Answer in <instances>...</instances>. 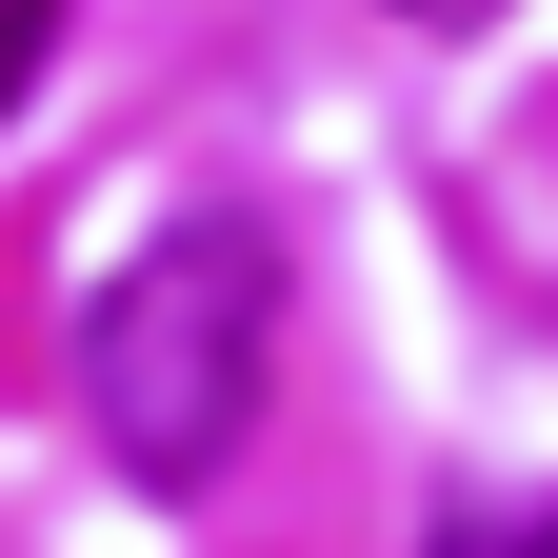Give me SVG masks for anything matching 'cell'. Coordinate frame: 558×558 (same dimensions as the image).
I'll use <instances>...</instances> for the list:
<instances>
[{"mask_svg": "<svg viewBox=\"0 0 558 558\" xmlns=\"http://www.w3.org/2000/svg\"><path fill=\"white\" fill-rule=\"evenodd\" d=\"M259 379H279V240L240 199L160 220L100 300H81V418L140 499H199L240 439H259Z\"/></svg>", "mask_w": 558, "mask_h": 558, "instance_id": "cell-1", "label": "cell"}, {"mask_svg": "<svg viewBox=\"0 0 558 558\" xmlns=\"http://www.w3.org/2000/svg\"><path fill=\"white\" fill-rule=\"evenodd\" d=\"M418 558H558V499H519V519H499V499H459Z\"/></svg>", "mask_w": 558, "mask_h": 558, "instance_id": "cell-2", "label": "cell"}, {"mask_svg": "<svg viewBox=\"0 0 558 558\" xmlns=\"http://www.w3.org/2000/svg\"><path fill=\"white\" fill-rule=\"evenodd\" d=\"M40 40H60V0H0V100L40 81Z\"/></svg>", "mask_w": 558, "mask_h": 558, "instance_id": "cell-3", "label": "cell"}, {"mask_svg": "<svg viewBox=\"0 0 558 558\" xmlns=\"http://www.w3.org/2000/svg\"><path fill=\"white\" fill-rule=\"evenodd\" d=\"M399 21H418V40H478V21H499V0H399Z\"/></svg>", "mask_w": 558, "mask_h": 558, "instance_id": "cell-4", "label": "cell"}]
</instances>
